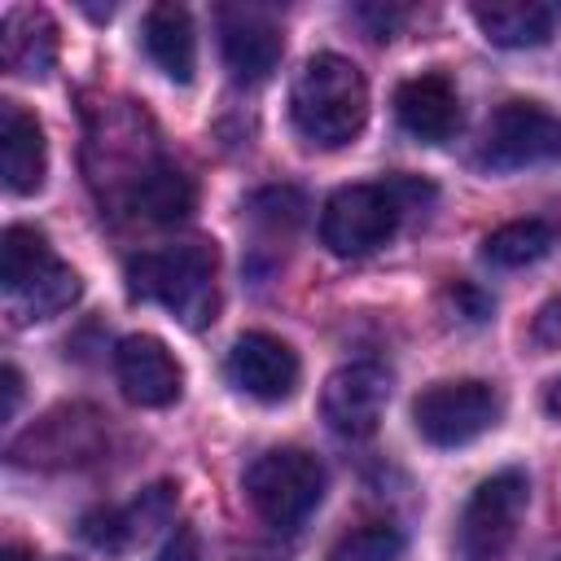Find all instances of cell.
Returning <instances> with one entry per match:
<instances>
[{"label":"cell","instance_id":"1","mask_svg":"<svg viewBox=\"0 0 561 561\" xmlns=\"http://www.w3.org/2000/svg\"><path fill=\"white\" fill-rule=\"evenodd\" d=\"M289 118L294 131L316 149L351 145L368 118V83L355 61L337 53L307 57L289 88Z\"/></svg>","mask_w":561,"mask_h":561},{"label":"cell","instance_id":"2","mask_svg":"<svg viewBox=\"0 0 561 561\" xmlns=\"http://www.w3.org/2000/svg\"><path fill=\"white\" fill-rule=\"evenodd\" d=\"M430 197H434V188L416 175H394L381 184H346L320 210V241L337 259L373 254L377 245H386L399 232L403 215L425 206Z\"/></svg>","mask_w":561,"mask_h":561},{"label":"cell","instance_id":"3","mask_svg":"<svg viewBox=\"0 0 561 561\" xmlns=\"http://www.w3.org/2000/svg\"><path fill=\"white\" fill-rule=\"evenodd\" d=\"M215 272H219L215 241H175V245L136 254L127 263V289L136 298L162 302L180 324L202 329L215 320V307H219Z\"/></svg>","mask_w":561,"mask_h":561},{"label":"cell","instance_id":"4","mask_svg":"<svg viewBox=\"0 0 561 561\" xmlns=\"http://www.w3.org/2000/svg\"><path fill=\"white\" fill-rule=\"evenodd\" d=\"M0 289H4V316L13 324H31L61 316L79 298V276L53 254L44 232L13 224L0 237Z\"/></svg>","mask_w":561,"mask_h":561},{"label":"cell","instance_id":"5","mask_svg":"<svg viewBox=\"0 0 561 561\" xmlns=\"http://www.w3.org/2000/svg\"><path fill=\"white\" fill-rule=\"evenodd\" d=\"M241 486L272 530H298L324 500V465L302 447H272L245 469Z\"/></svg>","mask_w":561,"mask_h":561},{"label":"cell","instance_id":"6","mask_svg":"<svg viewBox=\"0 0 561 561\" xmlns=\"http://www.w3.org/2000/svg\"><path fill=\"white\" fill-rule=\"evenodd\" d=\"M504 412V399L491 381H434L412 399V425L434 447H465L486 434Z\"/></svg>","mask_w":561,"mask_h":561},{"label":"cell","instance_id":"7","mask_svg":"<svg viewBox=\"0 0 561 561\" xmlns=\"http://www.w3.org/2000/svg\"><path fill=\"white\" fill-rule=\"evenodd\" d=\"M561 158V114L539 101H504L482 131L478 162L486 171H522Z\"/></svg>","mask_w":561,"mask_h":561},{"label":"cell","instance_id":"8","mask_svg":"<svg viewBox=\"0 0 561 561\" xmlns=\"http://www.w3.org/2000/svg\"><path fill=\"white\" fill-rule=\"evenodd\" d=\"M526 500H530V482L517 469H504V473H491L486 482H478V491L469 495V504L460 513V557L465 561H500L517 535Z\"/></svg>","mask_w":561,"mask_h":561},{"label":"cell","instance_id":"9","mask_svg":"<svg viewBox=\"0 0 561 561\" xmlns=\"http://www.w3.org/2000/svg\"><path fill=\"white\" fill-rule=\"evenodd\" d=\"M105 451V421L92 408H57L39 416L26 434L9 443L13 465L31 469H66V465H88Z\"/></svg>","mask_w":561,"mask_h":561},{"label":"cell","instance_id":"10","mask_svg":"<svg viewBox=\"0 0 561 561\" xmlns=\"http://www.w3.org/2000/svg\"><path fill=\"white\" fill-rule=\"evenodd\" d=\"M219 53L237 83H263L285 53L280 22L259 4H228L219 9Z\"/></svg>","mask_w":561,"mask_h":561},{"label":"cell","instance_id":"11","mask_svg":"<svg viewBox=\"0 0 561 561\" xmlns=\"http://www.w3.org/2000/svg\"><path fill=\"white\" fill-rule=\"evenodd\" d=\"M390 373L381 364H346L320 390V416L342 438H368L386 412Z\"/></svg>","mask_w":561,"mask_h":561},{"label":"cell","instance_id":"12","mask_svg":"<svg viewBox=\"0 0 561 561\" xmlns=\"http://www.w3.org/2000/svg\"><path fill=\"white\" fill-rule=\"evenodd\" d=\"M224 377L259 403H285L298 390V355L289 342L254 329L232 342V351L224 359Z\"/></svg>","mask_w":561,"mask_h":561},{"label":"cell","instance_id":"13","mask_svg":"<svg viewBox=\"0 0 561 561\" xmlns=\"http://www.w3.org/2000/svg\"><path fill=\"white\" fill-rule=\"evenodd\" d=\"M114 377H118L123 394L140 408H167L184 390V368L175 364L167 342H158L153 333H131V337L118 342Z\"/></svg>","mask_w":561,"mask_h":561},{"label":"cell","instance_id":"14","mask_svg":"<svg viewBox=\"0 0 561 561\" xmlns=\"http://www.w3.org/2000/svg\"><path fill=\"white\" fill-rule=\"evenodd\" d=\"M399 127L421 145H443L460 127V96L447 75H416L394 92Z\"/></svg>","mask_w":561,"mask_h":561},{"label":"cell","instance_id":"15","mask_svg":"<svg viewBox=\"0 0 561 561\" xmlns=\"http://www.w3.org/2000/svg\"><path fill=\"white\" fill-rule=\"evenodd\" d=\"M0 61L18 79H44L57 66V22L44 9H31V4L4 9Z\"/></svg>","mask_w":561,"mask_h":561},{"label":"cell","instance_id":"16","mask_svg":"<svg viewBox=\"0 0 561 561\" xmlns=\"http://www.w3.org/2000/svg\"><path fill=\"white\" fill-rule=\"evenodd\" d=\"M0 167L9 193H39L48 171V145L35 114H26L18 101H0Z\"/></svg>","mask_w":561,"mask_h":561},{"label":"cell","instance_id":"17","mask_svg":"<svg viewBox=\"0 0 561 561\" xmlns=\"http://www.w3.org/2000/svg\"><path fill=\"white\" fill-rule=\"evenodd\" d=\"M469 13L478 31L500 48H539L561 22V4L552 0H478Z\"/></svg>","mask_w":561,"mask_h":561},{"label":"cell","instance_id":"18","mask_svg":"<svg viewBox=\"0 0 561 561\" xmlns=\"http://www.w3.org/2000/svg\"><path fill=\"white\" fill-rule=\"evenodd\" d=\"M145 53L153 57V66L175 79L188 83L197 70V35H193V18L180 4H153L145 13Z\"/></svg>","mask_w":561,"mask_h":561},{"label":"cell","instance_id":"19","mask_svg":"<svg viewBox=\"0 0 561 561\" xmlns=\"http://www.w3.org/2000/svg\"><path fill=\"white\" fill-rule=\"evenodd\" d=\"M171 513V486H149L131 508H96L83 517V539L101 552H123L136 535Z\"/></svg>","mask_w":561,"mask_h":561},{"label":"cell","instance_id":"20","mask_svg":"<svg viewBox=\"0 0 561 561\" xmlns=\"http://www.w3.org/2000/svg\"><path fill=\"white\" fill-rule=\"evenodd\" d=\"M193 202H197L193 180H188L180 167H171L167 158H158V162L127 188V197H123L127 210H136V215H145V219H153V224H175V219H184V215L193 210Z\"/></svg>","mask_w":561,"mask_h":561},{"label":"cell","instance_id":"21","mask_svg":"<svg viewBox=\"0 0 561 561\" xmlns=\"http://www.w3.org/2000/svg\"><path fill=\"white\" fill-rule=\"evenodd\" d=\"M557 241H561V224H552V219H513V224H500L495 232H486L482 259L491 267H530V263L548 259Z\"/></svg>","mask_w":561,"mask_h":561},{"label":"cell","instance_id":"22","mask_svg":"<svg viewBox=\"0 0 561 561\" xmlns=\"http://www.w3.org/2000/svg\"><path fill=\"white\" fill-rule=\"evenodd\" d=\"M399 552H403V535L386 522H373V526L342 535L333 543L329 561H399Z\"/></svg>","mask_w":561,"mask_h":561},{"label":"cell","instance_id":"23","mask_svg":"<svg viewBox=\"0 0 561 561\" xmlns=\"http://www.w3.org/2000/svg\"><path fill=\"white\" fill-rule=\"evenodd\" d=\"M302 210H307V202L298 188H263L250 197V215L272 228H294L302 219Z\"/></svg>","mask_w":561,"mask_h":561},{"label":"cell","instance_id":"24","mask_svg":"<svg viewBox=\"0 0 561 561\" xmlns=\"http://www.w3.org/2000/svg\"><path fill=\"white\" fill-rule=\"evenodd\" d=\"M530 337H535V346H561V294L539 307V316L530 324Z\"/></svg>","mask_w":561,"mask_h":561},{"label":"cell","instance_id":"25","mask_svg":"<svg viewBox=\"0 0 561 561\" xmlns=\"http://www.w3.org/2000/svg\"><path fill=\"white\" fill-rule=\"evenodd\" d=\"M158 561H202L197 535H193V530H175V535L167 539V548L158 552Z\"/></svg>","mask_w":561,"mask_h":561},{"label":"cell","instance_id":"26","mask_svg":"<svg viewBox=\"0 0 561 561\" xmlns=\"http://www.w3.org/2000/svg\"><path fill=\"white\" fill-rule=\"evenodd\" d=\"M18 403H22V377L13 364H4V416H13Z\"/></svg>","mask_w":561,"mask_h":561},{"label":"cell","instance_id":"27","mask_svg":"<svg viewBox=\"0 0 561 561\" xmlns=\"http://www.w3.org/2000/svg\"><path fill=\"white\" fill-rule=\"evenodd\" d=\"M543 412H548L552 421H561V377L548 381V390H543Z\"/></svg>","mask_w":561,"mask_h":561},{"label":"cell","instance_id":"28","mask_svg":"<svg viewBox=\"0 0 561 561\" xmlns=\"http://www.w3.org/2000/svg\"><path fill=\"white\" fill-rule=\"evenodd\" d=\"M4 561H39V557H35V552H26V548H18V543H13V548H4Z\"/></svg>","mask_w":561,"mask_h":561},{"label":"cell","instance_id":"29","mask_svg":"<svg viewBox=\"0 0 561 561\" xmlns=\"http://www.w3.org/2000/svg\"><path fill=\"white\" fill-rule=\"evenodd\" d=\"M552 561H561V552H557V557H552Z\"/></svg>","mask_w":561,"mask_h":561}]
</instances>
